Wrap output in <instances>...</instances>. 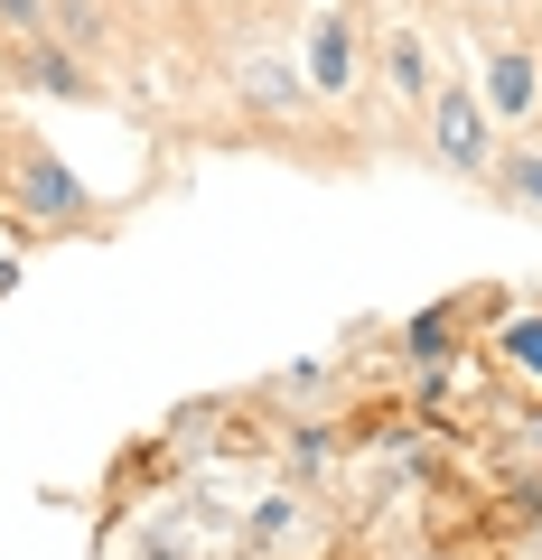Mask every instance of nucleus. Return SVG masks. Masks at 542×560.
<instances>
[{"instance_id":"nucleus-1","label":"nucleus","mask_w":542,"mask_h":560,"mask_svg":"<svg viewBox=\"0 0 542 560\" xmlns=\"http://www.w3.org/2000/svg\"><path fill=\"white\" fill-rule=\"evenodd\" d=\"M0 206H20V215H38V224H76L94 197H84V178L47 150L38 131H10L0 140Z\"/></svg>"},{"instance_id":"nucleus-2","label":"nucleus","mask_w":542,"mask_h":560,"mask_svg":"<svg viewBox=\"0 0 542 560\" xmlns=\"http://www.w3.org/2000/svg\"><path fill=\"white\" fill-rule=\"evenodd\" d=\"M430 150H440L459 178H496V131H486V103L468 84H440L430 94Z\"/></svg>"},{"instance_id":"nucleus-3","label":"nucleus","mask_w":542,"mask_h":560,"mask_svg":"<svg viewBox=\"0 0 542 560\" xmlns=\"http://www.w3.org/2000/svg\"><path fill=\"white\" fill-rule=\"evenodd\" d=\"M542 103V57L523 38H505L496 57H486V113H505V121H523Z\"/></svg>"},{"instance_id":"nucleus-4","label":"nucleus","mask_w":542,"mask_h":560,"mask_svg":"<svg viewBox=\"0 0 542 560\" xmlns=\"http://www.w3.org/2000/svg\"><path fill=\"white\" fill-rule=\"evenodd\" d=\"M10 66H20V84H38V94H57V103H94V94H103L94 66H84L76 47H47V38H28Z\"/></svg>"},{"instance_id":"nucleus-5","label":"nucleus","mask_w":542,"mask_h":560,"mask_svg":"<svg viewBox=\"0 0 542 560\" xmlns=\"http://www.w3.org/2000/svg\"><path fill=\"white\" fill-rule=\"evenodd\" d=\"M309 84H319V94H346V84H356V20H346V10H327V20L309 28Z\"/></svg>"},{"instance_id":"nucleus-6","label":"nucleus","mask_w":542,"mask_h":560,"mask_svg":"<svg viewBox=\"0 0 542 560\" xmlns=\"http://www.w3.org/2000/svg\"><path fill=\"white\" fill-rule=\"evenodd\" d=\"M383 84H393L402 103H430V94H440V84H430V47L412 38V28H402V38H383Z\"/></svg>"},{"instance_id":"nucleus-7","label":"nucleus","mask_w":542,"mask_h":560,"mask_svg":"<svg viewBox=\"0 0 542 560\" xmlns=\"http://www.w3.org/2000/svg\"><path fill=\"white\" fill-rule=\"evenodd\" d=\"M496 178H505V197H515V206H533V215H542V160H533V150H505Z\"/></svg>"},{"instance_id":"nucleus-8","label":"nucleus","mask_w":542,"mask_h":560,"mask_svg":"<svg viewBox=\"0 0 542 560\" xmlns=\"http://www.w3.org/2000/svg\"><path fill=\"white\" fill-rule=\"evenodd\" d=\"M47 20H57L76 47H94V38H103V10H94V0H47Z\"/></svg>"},{"instance_id":"nucleus-9","label":"nucleus","mask_w":542,"mask_h":560,"mask_svg":"<svg viewBox=\"0 0 542 560\" xmlns=\"http://www.w3.org/2000/svg\"><path fill=\"white\" fill-rule=\"evenodd\" d=\"M505 364H515V374H542V318H515V327H505Z\"/></svg>"},{"instance_id":"nucleus-10","label":"nucleus","mask_w":542,"mask_h":560,"mask_svg":"<svg viewBox=\"0 0 542 560\" xmlns=\"http://www.w3.org/2000/svg\"><path fill=\"white\" fill-rule=\"evenodd\" d=\"M0 28H20V38H38V28H47V0H0Z\"/></svg>"},{"instance_id":"nucleus-11","label":"nucleus","mask_w":542,"mask_h":560,"mask_svg":"<svg viewBox=\"0 0 542 560\" xmlns=\"http://www.w3.org/2000/svg\"><path fill=\"white\" fill-rule=\"evenodd\" d=\"M10 280H20V253H10V243H0V290H10Z\"/></svg>"},{"instance_id":"nucleus-12","label":"nucleus","mask_w":542,"mask_h":560,"mask_svg":"<svg viewBox=\"0 0 542 560\" xmlns=\"http://www.w3.org/2000/svg\"><path fill=\"white\" fill-rule=\"evenodd\" d=\"M477 10H523V0H477Z\"/></svg>"}]
</instances>
